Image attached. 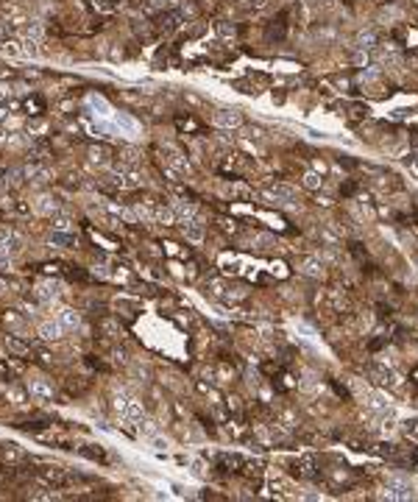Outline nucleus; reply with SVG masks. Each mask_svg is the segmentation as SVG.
<instances>
[{
	"mask_svg": "<svg viewBox=\"0 0 418 502\" xmlns=\"http://www.w3.org/2000/svg\"><path fill=\"white\" fill-rule=\"evenodd\" d=\"M215 126H221V129H240L243 126V114L237 109H218L215 112Z\"/></svg>",
	"mask_w": 418,
	"mask_h": 502,
	"instance_id": "obj_2",
	"label": "nucleus"
},
{
	"mask_svg": "<svg viewBox=\"0 0 418 502\" xmlns=\"http://www.w3.org/2000/svg\"><path fill=\"white\" fill-rule=\"evenodd\" d=\"M6 346H9L11 352H17V355H28V346H26V343H23V340H17V338H11V335L6 338Z\"/></svg>",
	"mask_w": 418,
	"mask_h": 502,
	"instance_id": "obj_23",
	"label": "nucleus"
},
{
	"mask_svg": "<svg viewBox=\"0 0 418 502\" xmlns=\"http://www.w3.org/2000/svg\"><path fill=\"white\" fill-rule=\"evenodd\" d=\"M123 179H126V187H139V184H142V176L137 173V170H126V173H123Z\"/></svg>",
	"mask_w": 418,
	"mask_h": 502,
	"instance_id": "obj_24",
	"label": "nucleus"
},
{
	"mask_svg": "<svg viewBox=\"0 0 418 502\" xmlns=\"http://www.w3.org/2000/svg\"><path fill=\"white\" fill-rule=\"evenodd\" d=\"M11 92H14V89H11L9 81H0V101H3V98H9Z\"/></svg>",
	"mask_w": 418,
	"mask_h": 502,
	"instance_id": "obj_30",
	"label": "nucleus"
},
{
	"mask_svg": "<svg viewBox=\"0 0 418 502\" xmlns=\"http://www.w3.org/2000/svg\"><path fill=\"white\" fill-rule=\"evenodd\" d=\"M51 243H59V246H64V249H70V246H76V237H73V234L70 232H56V229H53V234H51Z\"/></svg>",
	"mask_w": 418,
	"mask_h": 502,
	"instance_id": "obj_20",
	"label": "nucleus"
},
{
	"mask_svg": "<svg viewBox=\"0 0 418 502\" xmlns=\"http://www.w3.org/2000/svg\"><path fill=\"white\" fill-rule=\"evenodd\" d=\"M142 416H145V407L139 399H126V405H123V418L126 421H142Z\"/></svg>",
	"mask_w": 418,
	"mask_h": 502,
	"instance_id": "obj_6",
	"label": "nucleus"
},
{
	"mask_svg": "<svg viewBox=\"0 0 418 502\" xmlns=\"http://www.w3.org/2000/svg\"><path fill=\"white\" fill-rule=\"evenodd\" d=\"M404 433H407L410 438H418V418H413V421H407V427H404Z\"/></svg>",
	"mask_w": 418,
	"mask_h": 502,
	"instance_id": "obj_28",
	"label": "nucleus"
},
{
	"mask_svg": "<svg viewBox=\"0 0 418 502\" xmlns=\"http://www.w3.org/2000/svg\"><path fill=\"white\" fill-rule=\"evenodd\" d=\"M385 497L388 500H410V483L399 477H388L385 480Z\"/></svg>",
	"mask_w": 418,
	"mask_h": 502,
	"instance_id": "obj_1",
	"label": "nucleus"
},
{
	"mask_svg": "<svg viewBox=\"0 0 418 502\" xmlns=\"http://www.w3.org/2000/svg\"><path fill=\"white\" fill-rule=\"evenodd\" d=\"M89 162H95V165H106V162H109V148L92 145V148H89Z\"/></svg>",
	"mask_w": 418,
	"mask_h": 502,
	"instance_id": "obj_16",
	"label": "nucleus"
},
{
	"mask_svg": "<svg viewBox=\"0 0 418 502\" xmlns=\"http://www.w3.org/2000/svg\"><path fill=\"white\" fill-rule=\"evenodd\" d=\"M28 390H31V396L36 399H53V385L45 377H34V380L28 382Z\"/></svg>",
	"mask_w": 418,
	"mask_h": 502,
	"instance_id": "obj_4",
	"label": "nucleus"
},
{
	"mask_svg": "<svg viewBox=\"0 0 418 502\" xmlns=\"http://www.w3.org/2000/svg\"><path fill=\"white\" fill-rule=\"evenodd\" d=\"M173 212L181 218V223L198 215V212H195V204H187V201H176V204H173Z\"/></svg>",
	"mask_w": 418,
	"mask_h": 502,
	"instance_id": "obj_13",
	"label": "nucleus"
},
{
	"mask_svg": "<svg viewBox=\"0 0 418 502\" xmlns=\"http://www.w3.org/2000/svg\"><path fill=\"white\" fill-rule=\"evenodd\" d=\"M39 201H42V204H39V207H36V209H39V212H45V215H53V212L59 209V207H56V201H53V198H39Z\"/></svg>",
	"mask_w": 418,
	"mask_h": 502,
	"instance_id": "obj_25",
	"label": "nucleus"
},
{
	"mask_svg": "<svg viewBox=\"0 0 418 502\" xmlns=\"http://www.w3.org/2000/svg\"><path fill=\"white\" fill-rule=\"evenodd\" d=\"M271 193H273L279 201H290V198H296V195H299V190H296V187H290V184H284V182H276V184L271 187Z\"/></svg>",
	"mask_w": 418,
	"mask_h": 502,
	"instance_id": "obj_11",
	"label": "nucleus"
},
{
	"mask_svg": "<svg viewBox=\"0 0 418 502\" xmlns=\"http://www.w3.org/2000/svg\"><path fill=\"white\" fill-rule=\"evenodd\" d=\"M221 463H223V466H229V469H237L240 463H243V460H240L237 455H223V458H221Z\"/></svg>",
	"mask_w": 418,
	"mask_h": 502,
	"instance_id": "obj_27",
	"label": "nucleus"
},
{
	"mask_svg": "<svg viewBox=\"0 0 418 502\" xmlns=\"http://www.w3.org/2000/svg\"><path fill=\"white\" fill-rule=\"evenodd\" d=\"M315 466H318L315 458H312V455H304V458L296 460L293 469H296V474H299L301 480H309V477H315Z\"/></svg>",
	"mask_w": 418,
	"mask_h": 502,
	"instance_id": "obj_7",
	"label": "nucleus"
},
{
	"mask_svg": "<svg viewBox=\"0 0 418 502\" xmlns=\"http://www.w3.org/2000/svg\"><path fill=\"white\" fill-rule=\"evenodd\" d=\"M53 226H56V232H70V221H67V218H56Z\"/></svg>",
	"mask_w": 418,
	"mask_h": 502,
	"instance_id": "obj_29",
	"label": "nucleus"
},
{
	"mask_svg": "<svg viewBox=\"0 0 418 502\" xmlns=\"http://www.w3.org/2000/svg\"><path fill=\"white\" fill-rule=\"evenodd\" d=\"M184 234H187V240H193V243H201L204 240V221L201 218H190V221H184Z\"/></svg>",
	"mask_w": 418,
	"mask_h": 502,
	"instance_id": "obj_5",
	"label": "nucleus"
},
{
	"mask_svg": "<svg viewBox=\"0 0 418 502\" xmlns=\"http://www.w3.org/2000/svg\"><path fill=\"white\" fill-rule=\"evenodd\" d=\"M89 106H92L95 114H101V117H109V114H111L109 104H106L103 98H98V95H89Z\"/></svg>",
	"mask_w": 418,
	"mask_h": 502,
	"instance_id": "obj_19",
	"label": "nucleus"
},
{
	"mask_svg": "<svg viewBox=\"0 0 418 502\" xmlns=\"http://www.w3.org/2000/svg\"><path fill=\"white\" fill-rule=\"evenodd\" d=\"M368 374L374 377V382H379V385H396V374L388 371L385 365H368Z\"/></svg>",
	"mask_w": 418,
	"mask_h": 502,
	"instance_id": "obj_8",
	"label": "nucleus"
},
{
	"mask_svg": "<svg viewBox=\"0 0 418 502\" xmlns=\"http://www.w3.org/2000/svg\"><path fill=\"white\" fill-rule=\"evenodd\" d=\"M301 184L307 187V190L318 193L321 187H324V179H321V173H315V170H309V173H304V179H301Z\"/></svg>",
	"mask_w": 418,
	"mask_h": 502,
	"instance_id": "obj_14",
	"label": "nucleus"
},
{
	"mask_svg": "<svg viewBox=\"0 0 418 502\" xmlns=\"http://www.w3.org/2000/svg\"><path fill=\"white\" fill-rule=\"evenodd\" d=\"M11 251H14V237H3V240H0V265L9 262Z\"/></svg>",
	"mask_w": 418,
	"mask_h": 502,
	"instance_id": "obj_21",
	"label": "nucleus"
},
{
	"mask_svg": "<svg viewBox=\"0 0 418 502\" xmlns=\"http://www.w3.org/2000/svg\"><path fill=\"white\" fill-rule=\"evenodd\" d=\"M6 287H9V285H6V279H0V293H3V290H6Z\"/></svg>",
	"mask_w": 418,
	"mask_h": 502,
	"instance_id": "obj_32",
	"label": "nucleus"
},
{
	"mask_svg": "<svg viewBox=\"0 0 418 502\" xmlns=\"http://www.w3.org/2000/svg\"><path fill=\"white\" fill-rule=\"evenodd\" d=\"M167 167H170V173H190V165H187V156H181L176 148H167Z\"/></svg>",
	"mask_w": 418,
	"mask_h": 502,
	"instance_id": "obj_3",
	"label": "nucleus"
},
{
	"mask_svg": "<svg viewBox=\"0 0 418 502\" xmlns=\"http://www.w3.org/2000/svg\"><path fill=\"white\" fill-rule=\"evenodd\" d=\"M376 45V36H374V31H362V34L357 36V48H362V51H371Z\"/></svg>",
	"mask_w": 418,
	"mask_h": 502,
	"instance_id": "obj_22",
	"label": "nucleus"
},
{
	"mask_svg": "<svg viewBox=\"0 0 418 502\" xmlns=\"http://www.w3.org/2000/svg\"><path fill=\"white\" fill-rule=\"evenodd\" d=\"M154 218L159 221V223H165V226L176 223V212H173V209H167V207H154Z\"/></svg>",
	"mask_w": 418,
	"mask_h": 502,
	"instance_id": "obj_17",
	"label": "nucleus"
},
{
	"mask_svg": "<svg viewBox=\"0 0 418 502\" xmlns=\"http://www.w3.org/2000/svg\"><path fill=\"white\" fill-rule=\"evenodd\" d=\"M59 324L64 327V332H73V329L81 327V315H78L76 310H70V307H64V310L59 312Z\"/></svg>",
	"mask_w": 418,
	"mask_h": 502,
	"instance_id": "obj_9",
	"label": "nucleus"
},
{
	"mask_svg": "<svg viewBox=\"0 0 418 502\" xmlns=\"http://www.w3.org/2000/svg\"><path fill=\"white\" fill-rule=\"evenodd\" d=\"M39 299H45V302H51V299H56L59 296V285L56 282H39Z\"/></svg>",
	"mask_w": 418,
	"mask_h": 502,
	"instance_id": "obj_15",
	"label": "nucleus"
},
{
	"mask_svg": "<svg viewBox=\"0 0 418 502\" xmlns=\"http://www.w3.org/2000/svg\"><path fill=\"white\" fill-rule=\"evenodd\" d=\"M416 167H418V156H416Z\"/></svg>",
	"mask_w": 418,
	"mask_h": 502,
	"instance_id": "obj_33",
	"label": "nucleus"
},
{
	"mask_svg": "<svg viewBox=\"0 0 418 502\" xmlns=\"http://www.w3.org/2000/svg\"><path fill=\"white\" fill-rule=\"evenodd\" d=\"M299 271H301V274H307V277H312V279H321V277H324V265H321L318 260H304V262L299 265Z\"/></svg>",
	"mask_w": 418,
	"mask_h": 502,
	"instance_id": "obj_12",
	"label": "nucleus"
},
{
	"mask_svg": "<svg viewBox=\"0 0 418 502\" xmlns=\"http://www.w3.org/2000/svg\"><path fill=\"white\" fill-rule=\"evenodd\" d=\"M39 335H42L45 340H59L61 335H64V327H61L59 321H45L42 327H39Z\"/></svg>",
	"mask_w": 418,
	"mask_h": 502,
	"instance_id": "obj_10",
	"label": "nucleus"
},
{
	"mask_svg": "<svg viewBox=\"0 0 418 502\" xmlns=\"http://www.w3.org/2000/svg\"><path fill=\"white\" fill-rule=\"evenodd\" d=\"M6 396H11V399H14V405H23V402H26V399H23V393H20L17 388H11V390H6Z\"/></svg>",
	"mask_w": 418,
	"mask_h": 502,
	"instance_id": "obj_31",
	"label": "nucleus"
},
{
	"mask_svg": "<svg viewBox=\"0 0 418 502\" xmlns=\"http://www.w3.org/2000/svg\"><path fill=\"white\" fill-rule=\"evenodd\" d=\"M26 36L31 39V42L39 45V42L45 39V28H42V23H36V20H34V23H31V26L26 28Z\"/></svg>",
	"mask_w": 418,
	"mask_h": 502,
	"instance_id": "obj_18",
	"label": "nucleus"
},
{
	"mask_svg": "<svg viewBox=\"0 0 418 502\" xmlns=\"http://www.w3.org/2000/svg\"><path fill=\"white\" fill-rule=\"evenodd\" d=\"M218 34H221V39H234V26H229V23H218Z\"/></svg>",
	"mask_w": 418,
	"mask_h": 502,
	"instance_id": "obj_26",
	"label": "nucleus"
}]
</instances>
